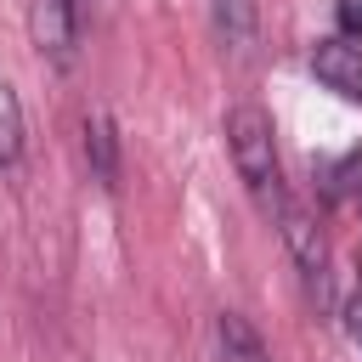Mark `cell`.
<instances>
[{"mask_svg":"<svg viewBox=\"0 0 362 362\" xmlns=\"http://www.w3.org/2000/svg\"><path fill=\"white\" fill-rule=\"evenodd\" d=\"M317 187H322L328 204H351V209H356V204H362V147L317 164Z\"/></svg>","mask_w":362,"mask_h":362,"instance_id":"8","label":"cell"},{"mask_svg":"<svg viewBox=\"0 0 362 362\" xmlns=\"http://www.w3.org/2000/svg\"><path fill=\"white\" fill-rule=\"evenodd\" d=\"M311 74L345 96V102H362V40H345V34H328L311 45Z\"/></svg>","mask_w":362,"mask_h":362,"instance_id":"4","label":"cell"},{"mask_svg":"<svg viewBox=\"0 0 362 362\" xmlns=\"http://www.w3.org/2000/svg\"><path fill=\"white\" fill-rule=\"evenodd\" d=\"M28 40L45 62L74 68L79 57V11L68 0H28Z\"/></svg>","mask_w":362,"mask_h":362,"instance_id":"3","label":"cell"},{"mask_svg":"<svg viewBox=\"0 0 362 362\" xmlns=\"http://www.w3.org/2000/svg\"><path fill=\"white\" fill-rule=\"evenodd\" d=\"M17 153H23V102H17V90L0 79V170H11Z\"/></svg>","mask_w":362,"mask_h":362,"instance_id":"9","label":"cell"},{"mask_svg":"<svg viewBox=\"0 0 362 362\" xmlns=\"http://www.w3.org/2000/svg\"><path fill=\"white\" fill-rule=\"evenodd\" d=\"M334 23L345 40H362V0H334Z\"/></svg>","mask_w":362,"mask_h":362,"instance_id":"11","label":"cell"},{"mask_svg":"<svg viewBox=\"0 0 362 362\" xmlns=\"http://www.w3.org/2000/svg\"><path fill=\"white\" fill-rule=\"evenodd\" d=\"M85 164L107 192L119 187V130H113L107 107H85Z\"/></svg>","mask_w":362,"mask_h":362,"instance_id":"5","label":"cell"},{"mask_svg":"<svg viewBox=\"0 0 362 362\" xmlns=\"http://www.w3.org/2000/svg\"><path fill=\"white\" fill-rule=\"evenodd\" d=\"M272 209H277V238H283V249H288V260H294V272L305 283V300L317 311H328L334 305V249H328L322 221L283 187L272 192Z\"/></svg>","mask_w":362,"mask_h":362,"instance_id":"1","label":"cell"},{"mask_svg":"<svg viewBox=\"0 0 362 362\" xmlns=\"http://www.w3.org/2000/svg\"><path fill=\"white\" fill-rule=\"evenodd\" d=\"M221 136H226V153H232L238 181H243L249 192L266 198V192L283 187V181H277V136H272L266 107H255V102H232L226 119H221Z\"/></svg>","mask_w":362,"mask_h":362,"instance_id":"2","label":"cell"},{"mask_svg":"<svg viewBox=\"0 0 362 362\" xmlns=\"http://www.w3.org/2000/svg\"><path fill=\"white\" fill-rule=\"evenodd\" d=\"M215 345H221V362H272L266 339H260L255 322L238 317V311H221V317H215Z\"/></svg>","mask_w":362,"mask_h":362,"instance_id":"7","label":"cell"},{"mask_svg":"<svg viewBox=\"0 0 362 362\" xmlns=\"http://www.w3.org/2000/svg\"><path fill=\"white\" fill-rule=\"evenodd\" d=\"M339 317H345V334L362 356V260L351 266V283H345V300H339Z\"/></svg>","mask_w":362,"mask_h":362,"instance_id":"10","label":"cell"},{"mask_svg":"<svg viewBox=\"0 0 362 362\" xmlns=\"http://www.w3.org/2000/svg\"><path fill=\"white\" fill-rule=\"evenodd\" d=\"M215 11V34L232 57H249L255 34H260V0H209Z\"/></svg>","mask_w":362,"mask_h":362,"instance_id":"6","label":"cell"},{"mask_svg":"<svg viewBox=\"0 0 362 362\" xmlns=\"http://www.w3.org/2000/svg\"><path fill=\"white\" fill-rule=\"evenodd\" d=\"M68 6H74V11H85V0H68Z\"/></svg>","mask_w":362,"mask_h":362,"instance_id":"12","label":"cell"}]
</instances>
